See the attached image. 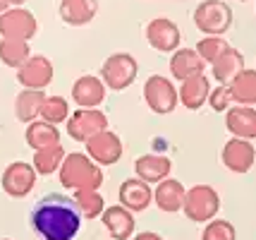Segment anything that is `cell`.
I'll return each mask as SVG.
<instances>
[{
  "label": "cell",
  "instance_id": "3",
  "mask_svg": "<svg viewBox=\"0 0 256 240\" xmlns=\"http://www.w3.org/2000/svg\"><path fill=\"white\" fill-rule=\"evenodd\" d=\"M139 75V63L132 53H110L100 65V80L110 92H124L130 89Z\"/></svg>",
  "mask_w": 256,
  "mask_h": 240
},
{
  "label": "cell",
  "instance_id": "4",
  "mask_svg": "<svg viewBox=\"0 0 256 240\" xmlns=\"http://www.w3.org/2000/svg\"><path fill=\"white\" fill-rule=\"evenodd\" d=\"M194 27L206 36H223L232 27V8L225 0H204L194 8Z\"/></svg>",
  "mask_w": 256,
  "mask_h": 240
},
{
  "label": "cell",
  "instance_id": "20",
  "mask_svg": "<svg viewBox=\"0 0 256 240\" xmlns=\"http://www.w3.org/2000/svg\"><path fill=\"white\" fill-rule=\"evenodd\" d=\"M170 75L172 80H187V77H194V75H201L206 72V60L196 53V48H178L172 56H170Z\"/></svg>",
  "mask_w": 256,
  "mask_h": 240
},
{
  "label": "cell",
  "instance_id": "31",
  "mask_svg": "<svg viewBox=\"0 0 256 240\" xmlns=\"http://www.w3.org/2000/svg\"><path fill=\"white\" fill-rule=\"evenodd\" d=\"M194 48H196V53L206 60V65H211V63H216V60L230 48V44L225 41L223 36H204V39L196 41Z\"/></svg>",
  "mask_w": 256,
  "mask_h": 240
},
{
  "label": "cell",
  "instance_id": "21",
  "mask_svg": "<svg viewBox=\"0 0 256 240\" xmlns=\"http://www.w3.org/2000/svg\"><path fill=\"white\" fill-rule=\"evenodd\" d=\"M170 171H172V161L163 156V154H144L134 161V173L136 178H142L146 183L158 185L160 180L170 178Z\"/></svg>",
  "mask_w": 256,
  "mask_h": 240
},
{
  "label": "cell",
  "instance_id": "9",
  "mask_svg": "<svg viewBox=\"0 0 256 240\" xmlns=\"http://www.w3.org/2000/svg\"><path fill=\"white\" fill-rule=\"evenodd\" d=\"M38 32V22L34 17V12L26 8H8L0 15V39H22L32 41Z\"/></svg>",
  "mask_w": 256,
  "mask_h": 240
},
{
  "label": "cell",
  "instance_id": "28",
  "mask_svg": "<svg viewBox=\"0 0 256 240\" xmlns=\"http://www.w3.org/2000/svg\"><path fill=\"white\" fill-rule=\"evenodd\" d=\"M234 103L242 106H256V70H242L232 82H230Z\"/></svg>",
  "mask_w": 256,
  "mask_h": 240
},
{
  "label": "cell",
  "instance_id": "11",
  "mask_svg": "<svg viewBox=\"0 0 256 240\" xmlns=\"http://www.w3.org/2000/svg\"><path fill=\"white\" fill-rule=\"evenodd\" d=\"M146 41L148 46L158 51V53H175L180 48V41H182V32L180 27L172 20L168 17H156L146 24Z\"/></svg>",
  "mask_w": 256,
  "mask_h": 240
},
{
  "label": "cell",
  "instance_id": "12",
  "mask_svg": "<svg viewBox=\"0 0 256 240\" xmlns=\"http://www.w3.org/2000/svg\"><path fill=\"white\" fill-rule=\"evenodd\" d=\"M84 144H86V154L98 166H112V163H118V161L122 159V151H124L122 139L112 130H100L98 135L86 139Z\"/></svg>",
  "mask_w": 256,
  "mask_h": 240
},
{
  "label": "cell",
  "instance_id": "1",
  "mask_svg": "<svg viewBox=\"0 0 256 240\" xmlns=\"http://www.w3.org/2000/svg\"><path fill=\"white\" fill-rule=\"evenodd\" d=\"M29 221L41 240H74L82 228V214L74 204V197L60 192L41 197L34 204Z\"/></svg>",
  "mask_w": 256,
  "mask_h": 240
},
{
  "label": "cell",
  "instance_id": "29",
  "mask_svg": "<svg viewBox=\"0 0 256 240\" xmlns=\"http://www.w3.org/2000/svg\"><path fill=\"white\" fill-rule=\"evenodd\" d=\"M74 204H77L79 214L84 218H98L106 211V202H103V194L98 190H74Z\"/></svg>",
  "mask_w": 256,
  "mask_h": 240
},
{
  "label": "cell",
  "instance_id": "16",
  "mask_svg": "<svg viewBox=\"0 0 256 240\" xmlns=\"http://www.w3.org/2000/svg\"><path fill=\"white\" fill-rule=\"evenodd\" d=\"M103 216V226L106 233L112 240H132L134 230H136V221H134V211H130L122 204H112L106 206V211L100 214Z\"/></svg>",
  "mask_w": 256,
  "mask_h": 240
},
{
  "label": "cell",
  "instance_id": "15",
  "mask_svg": "<svg viewBox=\"0 0 256 240\" xmlns=\"http://www.w3.org/2000/svg\"><path fill=\"white\" fill-rule=\"evenodd\" d=\"M118 199L130 211L139 214V211H146L154 202V187H151V183H146V180L134 175V178L122 180L120 190H118Z\"/></svg>",
  "mask_w": 256,
  "mask_h": 240
},
{
  "label": "cell",
  "instance_id": "14",
  "mask_svg": "<svg viewBox=\"0 0 256 240\" xmlns=\"http://www.w3.org/2000/svg\"><path fill=\"white\" fill-rule=\"evenodd\" d=\"M106 96H108V87L96 75H82L72 84V101L79 108H98L103 106Z\"/></svg>",
  "mask_w": 256,
  "mask_h": 240
},
{
  "label": "cell",
  "instance_id": "35",
  "mask_svg": "<svg viewBox=\"0 0 256 240\" xmlns=\"http://www.w3.org/2000/svg\"><path fill=\"white\" fill-rule=\"evenodd\" d=\"M5 3H8L10 8H20V5H24L26 0H5Z\"/></svg>",
  "mask_w": 256,
  "mask_h": 240
},
{
  "label": "cell",
  "instance_id": "5",
  "mask_svg": "<svg viewBox=\"0 0 256 240\" xmlns=\"http://www.w3.org/2000/svg\"><path fill=\"white\" fill-rule=\"evenodd\" d=\"M220 211V194L211 185H194L187 190L182 214L190 218L192 223H208L211 218L218 216Z\"/></svg>",
  "mask_w": 256,
  "mask_h": 240
},
{
  "label": "cell",
  "instance_id": "8",
  "mask_svg": "<svg viewBox=\"0 0 256 240\" xmlns=\"http://www.w3.org/2000/svg\"><path fill=\"white\" fill-rule=\"evenodd\" d=\"M36 168L34 163H26V161H12L5 166L2 171V178H0V187L2 192L12 197V199H22L36 187Z\"/></svg>",
  "mask_w": 256,
  "mask_h": 240
},
{
  "label": "cell",
  "instance_id": "32",
  "mask_svg": "<svg viewBox=\"0 0 256 240\" xmlns=\"http://www.w3.org/2000/svg\"><path fill=\"white\" fill-rule=\"evenodd\" d=\"M201 240H237V228L225 218H211L201 230Z\"/></svg>",
  "mask_w": 256,
  "mask_h": 240
},
{
  "label": "cell",
  "instance_id": "2",
  "mask_svg": "<svg viewBox=\"0 0 256 240\" xmlns=\"http://www.w3.org/2000/svg\"><path fill=\"white\" fill-rule=\"evenodd\" d=\"M58 178L65 190H98L103 185V166H98L86 151H72L62 161Z\"/></svg>",
  "mask_w": 256,
  "mask_h": 240
},
{
  "label": "cell",
  "instance_id": "36",
  "mask_svg": "<svg viewBox=\"0 0 256 240\" xmlns=\"http://www.w3.org/2000/svg\"><path fill=\"white\" fill-rule=\"evenodd\" d=\"M8 8H10V5H8L5 0H0V15H2V12H5V10H8Z\"/></svg>",
  "mask_w": 256,
  "mask_h": 240
},
{
  "label": "cell",
  "instance_id": "6",
  "mask_svg": "<svg viewBox=\"0 0 256 240\" xmlns=\"http://www.w3.org/2000/svg\"><path fill=\"white\" fill-rule=\"evenodd\" d=\"M144 101L156 115L172 113V111L178 108V103H180L178 87L172 84L170 77L151 75V77L144 82Z\"/></svg>",
  "mask_w": 256,
  "mask_h": 240
},
{
  "label": "cell",
  "instance_id": "23",
  "mask_svg": "<svg viewBox=\"0 0 256 240\" xmlns=\"http://www.w3.org/2000/svg\"><path fill=\"white\" fill-rule=\"evenodd\" d=\"M244 53L237 51V48H228L223 56L218 58L216 63H211V72H213V80L218 84H230V82L244 70Z\"/></svg>",
  "mask_w": 256,
  "mask_h": 240
},
{
  "label": "cell",
  "instance_id": "18",
  "mask_svg": "<svg viewBox=\"0 0 256 240\" xmlns=\"http://www.w3.org/2000/svg\"><path fill=\"white\" fill-rule=\"evenodd\" d=\"M184 197H187V187L175 180V178H166L154 187V202L160 211L166 214H178L184 206Z\"/></svg>",
  "mask_w": 256,
  "mask_h": 240
},
{
  "label": "cell",
  "instance_id": "37",
  "mask_svg": "<svg viewBox=\"0 0 256 240\" xmlns=\"http://www.w3.org/2000/svg\"><path fill=\"white\" fill-rule=\"evenodd\" d=\"M240 3H252V0H240Z\"/></svg>",
  "mask_w": 256,
  "mask_h": 240
},
{
  "label": "cell",
  "instance_id": "27",
  "mask_svg": "<svg viewBox=\"0 0 256 240\" xmlns=\"http://www.w3.org/2000/svg\"><path fill=\"white\" fill-rule=\"evenodd\" d=\"M32 56L29 41L22 39H0V63L8 68H22L24 63Z\"/></svg>",
  "mask_w": 256,
  "mask_h": 240
},
{
  "label": "cell",
  "instance_id": "13",
  "mask_svg": "<svg viewBox=\"0 0 256 240\" xmlns=\"http://www.w3.org/2000/svg\"><path fill=\"white\" fill-rule=\"evenodd\" d=\"M56 77V68L46 56H29L22 68H17V82L24 89H46Z\"/></svg>",
  "mask_w": 256,
  "mask_h": 240
},
{
  "label": "cell",
  "instance_id": "17",
  "mask_svg": "<svg viewBox=\"0 0 256 240\" xmlns=\"http://www.w3.org/2000/svg\"><path fill=\"white\" fill-rule=\"evenodd\" d=\"M225 127L232 137L256 139V108L254 106L232 103L225 111Z\"/></svg>",
  "mask_w": 256,
  "mask_h": 240
},
{
  "label": "cell",
  "instance_id": "10",
  "mask_svg": "<svg viewBox=\"0 0 256 240\" xmlns=\"http://www.w3.org/2000/svg\"><path fill=\"white\" fill-rule=\"evenodd\" d=\"M220 159L223 166L228 171L237 173V175H244L254 168L256 163V149L252 144V139H242V137H230L223 144L220 151Z\"/></svg>",
  "mask_w": 256,
  "mask_h": 240
},
{
  "label": "cell",
  "instance_id": "30",
  "mask_svg": "<svg viewBox=\"0 0 256 240\" xmlns=\"http://www.w3.org/2000/svg\"><path fill=\"white\" fill-rule=\"evenodd\" d=\"M70 101H67L65 96H46L44 106H41V115L38 118H44L48 123H53V125H60V123H67V118H70Z\"/></svg>",
  "mask_w": 256,
  "mask_h": 240
},
{
  "label": "cell",
  "instance_id": "7",
  "mask_svg": "<svg viewBox=\"0 0 256 240\" xmlns=\"http://www.w3.org/2000/svg\"><path fill=\"white\" fill-rule=\"evenodd\" d=\"M100 130H108V115L98 108H77L65 123V132L74 142H86Z\"/></svg>",
  "mask_w": 256,
  "mask_h": 240
},
{
  "label": "cell",
  "instance_id": "24",
  "mask_svg": "<svg viewBox=\"0 0 256 240\" xmlns=\"http://www.w3.org/2000/svg\"><path fill=\"white\" fill-rule=\"evenodd\" d=\"M24 139H26V144L36 151V149L60 144V130H58V125L48 123V120H44V118H36V120H32V123L26 125V130H24Z\"/></svg>",
  "mask_w": 256,
  "mask_h": 240
},
{
  "label": "cell",
  "instance_id": "26",
  "mask_svg": "<svg viewBox=\"0 0 256 240\" xmlns=\"http://www.w3.org/2000/svg\"><path fill=\"white\" fill-rule=\"evenodd\" d=\"M65 147L62 144H53V147H44V149H36L34 151V168L38 175H53V173L60 171L62 161H65Z\"/></svg>",
  "mask_w": 256,
  "mask_h": 240
},
{
  "label": "cell",
  "instance_id": "38",
  "mask_svg": "<svg viewBox=\"0 0 256 240\" xmlns=\"http://www.w3.org/2000/svg\"><path fill=\"white\" fill-rule=\"evenodd\" d=\"M0 240H12V238H0Z\"/></svg>",
  "mask_w": 256,
  "mask_h": 240
},
{
  "label": "cell",
  "instance_id": "22",
  "mask_svg": "<svg viewBox=\"0 0 256 240\" xmlns=\"http://www.w3.org/2000/svg\"><path fill=\"white\" fill-rule=\"evenodd\" d=\"M58 15L67 27H84L98 15V0H60Z\"/></svg>",
  "mask_w": 256,
  "mask_h": 240
},
{
  "label": "cell",
  "instance_id": "19",
  "mask_svg": "<svg viewBox=\"0 0 256 240\" xmlns=\"http://www.w3.org/2000/svg\"><path fill=\"white\" fill-rule=\"evenodd\" d=\"M208 94H211V82H208V77L204 72L180 82L178 96H180V103L187 111H199L204 103H208Z\"/></svg>",
  "mask_w": 256,
  "mask_h": 240
},
{
  "label": "cell",
  "instance_id": "33",
  "mask_svg": "<svg viewBox=\"0 0 256 240\" xmlns=\"http://www.w3.org/2000/svg\"><path fill=\"white\" fill-rule=\"evenodd\" d=\"M232 103H234V99H232V92H230V84H218L208 94V106H211L216 113H225Z\"/></svg>",
  "mask_w": 256,
  "mask_h": 240
},
{
  "label": "cell",
  "instance_id": "34",
  "mask_svg": "<svg viewBox=\"0 0 256 240\" xmlns=\"http://www.w3.org/2000/svg\"><path fill=\"white\" fill-rule=\"evenodd\" d=\"M132 240H166V238L158 235V233H154V230H142V233H136Z\"/></svg>",
  "mask_w": 256,
  "mask_h": 240
},
{
  "label": "cell",
  "instance_id": "25",
  "mask_svg": "<svg viewBox=\"0 0 256 240\" xmlns=\"http://www.w3.org/2000/svg\"><path fill=\"white\" fill-rule=\"evenodd\" d=\"M46 101V92L44 89H24L17 94L14 99V118L29 125L32 120H36L41 115V106Z\"/></svg>",
  "mask_w": 256,
  "mask_h": 240
}]
</instances>
